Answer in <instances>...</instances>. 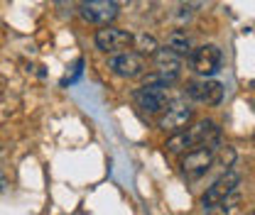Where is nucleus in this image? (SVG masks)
I'll list each match as a JSON object with an SVG mask.
<instances>
[{
  "instance_id": "nucleus-3",
  "label": "nucleus",
  "mask_w": 255,
  "mask_h": 215,
  "mask_svg": "<svg viewBox=\"0 0 255 215\" xmlns=\"http://www.w3.org/2000/svg\"><path fill=\"white\" fill-rule=\"evenodd\" d=\"M214 159H216V144L194 147V149H189L187 156L182 159V171H184L189 179H199V176H204V174L214 166Z\"/></svg>"
},
{
  "instance_id": "nucleus-6",
  "label": "nucleus",
  "mask_w": 255,
  "mask_h": 215,
  "mask_svg": "<svg viewBox=\"0 0 255 215\" xmlns=\"http://www.w3.org/2000/svg\"><path fill=\"white\" fill-rule=\"evenodd\" d=\"M132 34L126 30H118V27H111V25H103V30L96 32L94 42L96 47L106 54H116V52H123L128 47H132Z\"/></svg>"
},
{
  "instance_id": "nucleus-10",
  "label": "nucleus",
  "mask_w": 255,
  "mask_h": 215,
  "mask_svg": "<svg viewBox=\"0 0 255 215\" xmlns=\"http://www.w3.org/2000/svg\"><path fill=\"white\" fill-rule=\"evenodd\" d=\"M155 64H157V71L159 76L172 86L177 78H179V69H182V59H179V54L177 52H172L169 47L167 49H157L155 52Z\"/></svg>"
},
{
  "instance_id": "nucleus-12",
  "label": "nucleus",
  "mask_w": 255,
  "mask_h": 215,
  "mask_svg": "<svg viewBox=\"0 0 255 215\" xmlns=\"http://www.w3.org/2000/svg\"><path fill=\"white\" fill-rule=\"evenodd\" d=\"M167 47H169L172 52H177L179 57H189L191 54V39L187 37V32L174 30L167 37Z\"/></svg>"
},
{
  "instance_id": "nucleus-2",
  "label": "nucleus",
  "mask_w": 255,
  "mask_h": 215,
  "mask_svg": "<svg viewBox=\"0 0 255 215\" xmlns=\"http://www.w3.org/2000/svg\"><path fill=\"white\" fill-rule=\"evenodd\" d=\"M238 184H241V176H238L236 171H231V169L223 171L221 176L206 188V193L201 196V206H204L206 211H211V208H216V206H223V201H226L231 193L238 191Z\"/></svg>"
},
{
  "instance_id": "nucleus-5",
  "label": "nucleus",
  "mask_w": 255,
  "mask_h": 215,
  "mask_svg": "<svg viewBox=\"0 0 255 215\" xmlns=\"http://www.w3.org/2000/svg\"><path fill=\"white\" fill-rule=\"evenodd\" d=\"M221 49L216 44H204V47H196L191 49L189 54V62H191V69L199 73V76H214L219 73L221 69Z\"/></svg>"
},
{
  "instance_id": "nucleus-9",
  "label": "nucleus",
  "mask_w": 255,
  "mask_h": 215,
  "mask_svg": "<svg viewBox=\"0 0 255 215\" xmlns=\"http://www.w3.org/2000/svg\"><path fill=\"white\" fill-rule=\"evenodd\" d=\"M132 100L145 113H159L167 105V88H162V86H142V88H137L132 93Z\"/></svg>"
},
{
  "instance_id": "nucleus-7",
  "label": "nucleus",
  "mask_w": 255,
  "mask_h": 215,
  "mask_svg": "<svg viewBox=\"0 0 255 215\" xmlns=\"http://www.w3.org/2000/svg\"><path fill=\"white\" fill-rule=\"evenodd\" d=\"M81 17L91 25H111L118 17V5L116 0H84L81 5Z\"/></svg>"
},
{
  "instance_id": "nucleus-4",
  "label": "nucleus",
  "mask_w": 255,
  "mask_h": 215,
  "mask_svg": "<svg viewBox=\"0 0 255 215\" xmlns=\"http://www.w3.org/2000/svg\"><path fill=\"white\" fill-rule=\"evenodd\" d=\"M108 69H111V73H116L118 78H137V76H142V71H145V62H142V54H140V52L123 49V52L111 54Z\"/></svg>"
},
{
  "instance_id": "nucleus-11",
  "label": "nucleus",
  "mask_w": 255,
  "mask_h": 215,
  "mask_svg": "<svg viewBox=\"0 0 255 215\" xmlns=\"http://www.w3.org/2000/svg\"><path fill=\"white\" fill-rule=\"evenodd\" d=\"M191 118H194V110L189 105H174L172 110H167V115L159 118V127L164 132H182L189 127Z\"/></svg>"
},
{
  "instance_id": "nucleus-14",
  "label": "nucleus",
  "mask_w": 255,
  "mask_h": 215,
  "mask_svg": "<svg viewBox=\"0 0 255 215\" xmlns=\"http://www.w3.org/2000/svg\"><path fill=\"white\" fill-rule=\"evenodd\" d=\"M81 73H84V59H76V62L69 66V71L62 76V88H66V86H71V83H76L79 78H81Z\"/></svg>"
},
{
  "instance_id": "nucleus-13",
  "label": "nucleus",
  "mask_w": 255,
  "mask_h": 215,
  "mask_svg": "<svg viewBox=\"0 0 255 215\" xmlns=\"http://www.w3.org/2000/svg\"><path fill=\"white\" fill-rule=\"evenodd\" d=\"M132 47L140 52V54H152L155 57V52H157L159 47H157V42H155V37H150V34H137L135 39H132Z\"/></svg>"
},
{
  "instance_id": "nucleus-8",
  "label": "nucleus",
  "mask_w": 255,
  "mask_h": 215,
  "mask_svg": "<svg viewBox=\"0 0 255 215\" xmlns=\"http://www.w3.org/2000/svg\"><path fill=\"white\" fill-rule=\"evenodd\" d=\"M187 93H189L191 100L204 103V105H219L223 100V86L219 81H211L209 76L201 81H191L187 86Z\"/></svg>"
},
{
  "instance_id": "nucleus-1",
  "label": "nucleus",
  "mask_w": 255,
  "mask_h": 215,
  "mask_svg": "<svg viewBox=\"0 0 255 215\" xmlns=\"http://www.w3.org/2000/svg\"><path fill=\"white\" fill-rule=\"evenodd\" d=\"M219 137H221V132L214 120H201L182 132H174V137H169L164 147L169 154H179L184 149L204 147V144H219Z\"/></svg>"
}]
</instances>
